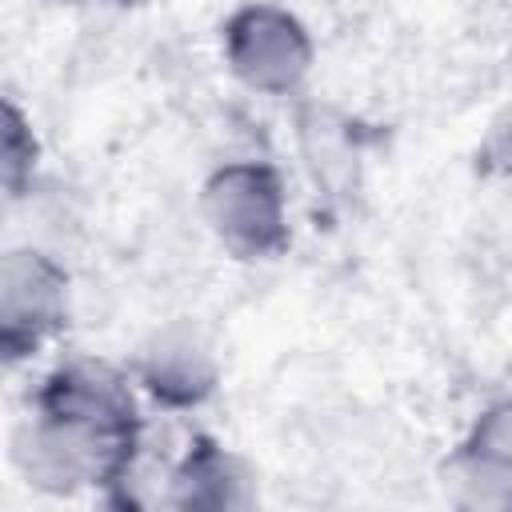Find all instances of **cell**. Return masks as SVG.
Segmentation results:
<instances>
[{"label": "cell", "mask_w": 512, "mask_h": 512, "mask_svg": "<svg viewBox=\"0 0 512 512\" xmlns=\"http://www.w3.org/2000/svg\"><path fill=\"white\" fill-rule=\"evenodd\" d=\"M4 348L36 344L48 328L60 324L64 308V276L36 252H12L4 260Z\"/></svg>", "instance_id": "4"}, {"label": "cell", "mask_w": 512, "mask_h": 512, "mask_svg": "<svg viewBox=\"0 0 512 512\" xmlns=\"http://www.w3.org/2000/svg\"><path fill=\"white\" fill-rule=\"evenodd\" d=\"M132 448V396L100 364H68L44 388V420L32 436V472L44 484L100 480Z\"/></svg>", "instance_id": "1"}, {"label": "cell", "mask_w": 512, "mask_h": 512, "mask_svg": "<svg viewBox=\"0 0 512 512\" xmlns=\"http://www.w3.org/2000/svg\"><path fill=\"white\" fill-rule=\"evenodd\" d=\"M232 68L264 92H288L308 72V40L300 24L276 8H248L228 24Z\"/></svg>", "instance_id": "3"}, {"label": "cell", "mask_w": 512, "mask_h": 512, "mask_svg": "<svg viewBox=\"0 0 512 512\" xmlns=\"http://www.w3.org/2000/svg\"><path fill=\"white\" fill-rule=\"evenodd\" d=\"M204 212L220 232V240L244 256H264L284 244L280 188L268 168H252V164L224 168L204 192Z\"/></svg>", "instance_id": "2"}, {"label": "cell", "mask_w": 512, "mask_h": 512, "mask_svg": "<svg viewBox=\"0 0 512 512\" xmlns=\"http://www.w3.org/2000/svg\"><path fill=\"white\" fill-rule=\"evenodd\" d=\"M472 452L480 456L484 468H504L512 472V408H496L484 416Z\"/></svg>", "instance_id": "6"}, {"label": "cell", "mask_w": 512, "mask_h": 512, "mask_svg": "<svg viewBox=\"0 0 512 512\" xmlns=\"http://www.w3.org/2000/svg\"><path fill=\"white\" fill-rule=\"evenodd\" d=\"M212 364L192 340H160V348L148 356V384L168 400H196L208 392Z\"/></svg>", "instance_id": "5"}, {"label": "cell", "mask_w": 512, "mask_h": 512, "mask_svg": "<svg viewBox=\"0 0 512 512\" xmlns=\"http://www.w3.org/2000/svg\"><path fill=\"white\" fill-rule=\"evenodd\" d=\"M488 156H492V164L496 168H504V172H512V112L492 128V140H488Z\"/></svg>", "instance_id": "7"}]
</instances>
